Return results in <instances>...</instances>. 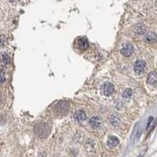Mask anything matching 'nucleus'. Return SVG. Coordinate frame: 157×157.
Instances as JSON below:
<instances>
[{
  "mask_svg": "<svg viewBox=\"0 0 157 157\" xmlns=\"http://www.w3.org/2000/svg\"><path fill=\"white\" fill-rule=\"evenodd\" d=\"M50 128L47 123H39L35 128V134L39 138H46L50 134Z\"/></svg>",
  "mask_w": 157,
  "mask_h": 157,
  "instance_id": "nucleus-1",
  "label": "nucleus"
},
{
  "mask_svg": "<svg viewBox=\"0 0 157 157\" xmlns=\"http://www.w3.org/2000/svg\"><path fill=\"white\" fill-rule=\"evenodd\" d=\"M134 69L136 73L138 74H141L142 72L144 71L145 69V63L143 61L141 60H138L136 62L134 63Z\"/></svg>",
  "mask_w": 157,
  "mask_h": 157,
  "instance_id": "nucleus-2",
  "label": "nucleus"
},
{
  "mask_svg": "<svg viewBox=\"0 0 157 157\" xmlns=\"http://www.w3.org/2000/svg\"><path fill=\"white\" fill-rule=\"evenodd\" d=\"M134 52V47L132 44H126L121 50V53L124 57H130Z\"/></svg>",
  "mask_w": 157,
  "mask_h": 157,
  "instance_id": "nucleus-3",
  "label": "nucleus"
},
{
  "mask_svg": "<svg viewBox=\"0 0 157 157\" xmlns=\"http://www.w3.org/2000/svg\"><path fill=\"white\" fill-rule=\"evenodd\" d=\"M76 46L80 50H85L88 48L89 43L86 38H80L76 42Z\"/></svg>",
  "mask_w": 157,
  "mask_h": 157,
  "instance_id": "nucleus-4",
  "label": "nucleus"
},
{
  "mask_svg": "<svg viewBox=\"0 0 157 157\" xmlns=\"http://www.w3.org/2000/svg\"><path fill=\"white\" fill-rule=\"evenodd\" d=\"M144 41L147 43H155L157 42V35L154 32H148L144 36Z\"/></svg>",
  "mask_w": 157,
  "mask_h": 157,
  "instance_id": "nucleus-5",
  "label": "nucleus"
},
{
  "mask_svg": "<svg viewBox=\"0 0 157 157\" xmlns=\"http://www.w3.org/2000/svg\"><path fill=\"white\" fill-rule=\"evenodd\" d=\"M57 110L61 113H65L66 112L68 109H69V103L65 101V100H62V101H60L59 103L57 104L56 107Z\"/></svg>",
  "mask_w": 157,
  "mask_h": 157,
  "instance_id": "nucleus-6",
  "label": "nucleus"
},
{
  "mask_svg": "<svg viewBox=\"0 0 157 157\" xmlns=\"http://www.w3.org/2000/svg\"><path fill=\"white\" fill-rule=\"evenodd\" d=\"M103 92L105 96H110L114 92V86L110 82L105 83L103 86Z\"/></svg>",
  "mask_w": 157,
  "mask_h": 157,
  "instance_id": "nucleus-7",
  "label": "nucleus"
},
{
  "mask_svg": "<svg viewBox=\"0 0 157 157\" xmlns=\"http://www.w3.org/2000/svg\"><path fill=\"white\" fill-rule=\"evenodd\" d=\"M75 120L78 122H82L85 121V119H86V112L82 110H78L75 114Z\"/></svg>",
  "mask_w": 157,
  "mask_h": 157,
  "instance_id": "nucleus-8",
  "label": "nucleus"
},
{
  "mask_svg": "<svg viewBox=\"0 0 157 157\" xmlns=\"http://www.w3.org/2000/svg\"><path fill=\"white\" fill-rule=\"evenodd\" d=\"M148 82L151 85H156L157 84V72H151L147 77Z\"/></svg>",
  "mask_w": 157,
  "mask_h": 157,
  "instance_id": "nucleus-9",
  "label": "nucleus"
},
{
  "mask_svg": "<svg viewBox=\"0 0 157 157\" xmlns=\"http://www.w3.org/2000/svg\"><path fill=\"white\" fill-rule=\"evenodd\" d=\"M101 121L100 119L97 117V116H93L90 119V124L94 129H97L100 127Z\"/></svg>",
  "mask_w": 157,
  "mask_h": 157,
  "instance_id": "nucleus-10",
  "label": "nucleus"
},
{
  "mask_svg": "<svg viewBox=\"0 0 157 157\" xmlns=\"http://www.w3.org/2000/svg\"><path fill=\"white\" fill-rule=\"evenodd\" d=\"M119 144V138L116 136H111L108 140V145L110 148H114Z\"/></svg>",
  "mask_w": 157,
  "mask_h": 157,
  "instance_id": "nucleus-11",
  "label": "nucleus"
},
{
  "mask_svg": "<svg viewBox=\"0 0 157 157\" xmlns=\"http://www.w3.org/2000/svg\"><path fill=\"white\" fill-rule=\"evenodd\" d=\"M134 31L136 34L138 35H143L145 33L146 31V28L144 25H141V24H138V25H135L134 28Z\"/></svg>",
  "mask_w": 157,
  "mask_h": 157,
  "instance_id": "nucleus-12",
  "label": "nucleus"
},
{
  "mask_svg": "<svg viewBox=\"0 0 157 157\" xmlns=\"http://www.w3.org/2000/svg\"><path fill=\"white\" fill-rule=\"evenodd\" d=\"M9 61H10V58H9L8 54L4 53V54L2 55V57H1V62H2L3 65H7L9 63Z\"/></svg>",
  "mask_w": 157,
  "mask_h": 157,
  "instance_id": "nucleus-13",
  "label": "nucleus"
},
{
  "mask_svg": "<svg viewBox=\"0 0 157 157\" xmlns=\"http://www.w3.org/2000/svg\"><path fill=\"white\" fill-rule=\"evenodd\" d=\"M132 95V90L131 89H126L124 92L122 93V97H126V98H127V97H130Z\"/></svg>",
  "mask_w": 157,
  "mask_h": 157,
  "instance_id": "nucleus-14",
  "label": "nucleus"
},
{
  "mask_svg": "<svg viewBox=\"0 0 157 157\" xmlns=\"http://www.w3.org/2000/svg\"><path fill=\"white\" fill-rule=\"evenodd\" d=\"M111 121V123L113 125V123H114V122H115V124H114V126H117L118 124H119V119H118V118L117 117H116V116H112V118H111V119H110Z\"/></svg>",
  "mask_w": 157,
  "mask_h": 157,
  "instance_id": "nucleus-15",
  "label": "nucleus"
},
{
  "mask_svg": "<svg viewBox=\"0 0 157 157\" xmlns=\"http://www.w3.org/2000/svg\"><path fill=\"white\" fill-rule=\"evenodd\" d=\"M6 80L5 78V73L3 70H0V83H3V82Z\"/></svg>",
  "mask_w": 157,
  "mask_h": 157,
  "instance_id": "nucleus-16",
  "label": "nucleus"
},
{
  "mask_svg": "<svg viewBox=\"0 0 157 157\" xmlns=\"http://www.w3.org/2000/svg\"><path fill=\"white\" fill-rule=\"evenodd\" d=\"M152 119H153L152 117H149V119H148V124H147V126H146V130H148V129L149 128L151 122H152Z\"/></svg>",
  "mask_w": 157,
  "mask_h": 157,
  "instance_id": "nucleus-17",
  "label": "nucleus"
},
{
  "mask_svg": "<svg viewBox=\"0 0 157 157\" xmlns=\"http://www.w3.org/2000/svg\"><path fill=\"white\" fill-rule=\"evenodd\" d=\"M10 2H16V1H18V0H9Z\"/></svg>",
  "mask_w": 157,
  "mask_h": 157,
  "instance_id": "nucleus-18",
  "label": "nucleus"
}]
</instances>
